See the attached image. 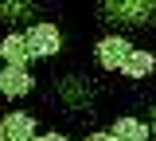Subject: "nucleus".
Listing matches in <instances>:
<instances>
[{"label":"nucleus","mask_w":156,"mask_h":141,"mask_svg":"<svg viewBox=\"0 0 156 141\" xmlns=\"http://www.w3.org/2000/svg\"><path fill=\"white\" fill-rule=\"evenodd\" d=\"M129 51H133V43L125 39V35H105V39H98V47H94L98 63H101L105 71H121V63L129 59Z\"/></svg>","instance_id":"obj_3"},{"label":"nucleus","mask_w":156,"mask_h":141,"mask_svg":"<svg viewBox=\"0 0 156 141\" xmlns=\"http://www.w3.org/2000/svg\"><path fill=\"white\" fill-rule=\"evenodd\" d=\"M62 47V32L55 24H35L27 32H8L0 39V59L16 63V67H27L31 59H47V55H58Z\"/></svg>","instance_id":"obj_1"},{"label":"nucleus","mask_w":156,"mask_h":141,"mask_svg":"<svg viewBox=\"0 0 156 141\" xmlns=\"http://www.w3.org/2000/svg\"><path fill=\"white\" fill-rule=\"evenodd\" d=\"M105 12L117 16V20H148L156 12V4H144V0H105Z\"/></svg>","instance_id":"obj_6"},{"label":"nucleus","mask_w":156,"mask_h":141,"mask_svg":"<svg viewBox=\"0 0 156 141\" xmlns=\"http://www.w3.org/2000/svg\"><path fill=\"white\" fill-rule=\"evenodd\" d=\"M27 90H31V75H27V67H16V63L0 67V94H4V98H23Z\"/></svg>","instance_id":"obj_4"},{"label":"nucleus","mask_w":156,"mask_h":141,"mask_svg":"<svg viewBox=\"0 0 156 141\" xmlns=\"http://www.w3.org/2000/svg\"><path fill=\"white\" fill-rule=\"evenodd\" d=\"M86 141H148V125L136 118H117L109 129H98Z\"/></svg>","instance_id":"obj_2"},{"label":"nucleus","mask_w":156,"mask_h":141,"mask_svg":"<svg viewBox=\"0 0 156 141\" xmlns=\"http://www.w3.org/2000/svg\"><path fill=\"white\" fill-rule=\"evenodd\" d=\"M31 141H70V137H62V133H35Z\"/></svg>","instance_id":"obj_8"},{"label":"nucleus","mask_w":156,"mask_h":141,"mask_svg":"<svg viewBox=\"0 0 156 141\" xmlns=\"http://www.w3.org/2000/svg\"><path fill=\"white\" fill-rule=\"evenodd\" d=\"M31 137H35V118L31 114H4L0 141H31Z\"/></svg>","instance_id":"obj_5"},{"label":"nucleus","mask_w":156,"mask_h":141,"mask_svg":"<svg viewBox=\"0 0 156 141\" xmlns=\"http://www.w3.org/2000/svg\"><path fill=\"white\" fill-rule=\"evenodd\" d=\"M156 71V55L152 51H129V59L121 63V75H129V79H148V75H152Z\"/></svg>","instance_id":"obj_7"}]
</instances>
